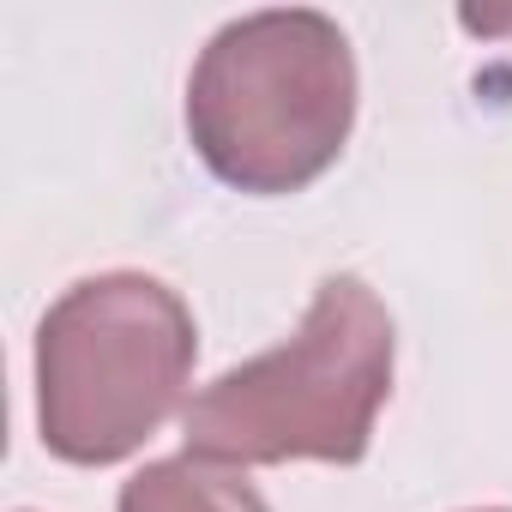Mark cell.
I'll return each instance as SVG.
<instances>
[{
    "instance_id": "8992f818",
    "label": "cell",
    "mask_w": 512,
    "mask_h": 512,
    "mask_svg": "<svg viewBox=\"0 0 512 512\" xmlns=\"http://www.w3.org/2000/svg\"><path fill=\"white\" fill-rule=\"evenodd\" d=\"M482 512H506V506H482Z\"/></svg>"
},
{
    "instance_id": "7a4b0ae2",
    "label": "cell",
    "mask_w": 512,
    "mask_h": 512,
    "mask_svg": "<svg viewBox=\"0 0 512 512\" xmlns=\"http://www.w3.org/2000/svg\"><path fill=\"white\" fill-rule=\"evenodd\" d=\"M356 127V55L338 19L284 7L223 25L187 79L199 163L235 193L320 181Z\"/></svg>"
},
{
    "instance_id": "6da1fadb",
    "label": "cell",
    "mask_w": 512,
    "mask_h": 512,
    "mask_svg": "<svg viewBox=\"0 0 512 512\" xmlns=\"http://www.w3.org/2000/svg\"><path fill=\"white\" fill-rule=\"evenodd\" d=\"M392 314L386 302L338 272L314 290L296 338L253 356L211 386H199L181 410V440L205 464L253 470V464H362L374 446V416L392 392Z\"/></svg>"
},
{
    "instance_id": "5b68a950",
    "label": "cell",
    "mask_w": 512,
    "mask_h": 512,
    "mask_svg": "<svg viewBox=\"0 0 512 512\" xmlns=\"http://www.w3.org/2000/svg\"><path fill=\"white\" fill-rule=\"evenodd\" d=\"M458 25H464V31H476V37H512V7H488V13L464 7V13H458Z\"/></svg>"
},
{
    "instance_id": "3957f363",
    "label": "cell",
    "mask_w": 512,
    "mask_h": 512,
    "mask_svg": "<svg viewBox=\"0 0 512 512\" xmlns=\"http://www.w3.org/2000/svg\"><path fill=\"white\" fill-rule=\"evenodd\" d=\"M199 332L187 302L145 272L73 284L37 326V428L61 464L133 458L181 404Z\"/></svg>"
},
{
    "instance_id": "277c9868",
    "label": "cell",
    "mask_w": 512,
    "mask_h": 512,
    "mask_svg": "<svg viewBox=\"0 0 512 512\" xmlns=\"http://www.w3.org/2000/svg\"><path fill=\"white\" fill-rule=\"evenodd\" d=\"M115 512H272V506L241 470L181 452V458H157V464L133 470L121 482Z\"/></svg>"
}]
</instances>
